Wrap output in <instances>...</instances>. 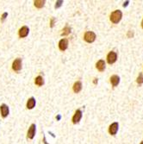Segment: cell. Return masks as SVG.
<instances>
[{
  "label": "cell",
  "instance_id": "6da1fadb",
  "mask_svg": "<svg viewBox=\"0 0 143 144\" xmlns=\"http://www.w3.org/2000/svg\"><path fill=\"white\" fill-rule=\"evenodd\" d=\"M122 17H123V13H122L121 10H115L110 14V21H111L113 23H118L120 21H121Z\"/></svg>",
  "mask_w": 143,
  "mask_h": 144
},
{
  "label": "cell",
  "instance_id": "7a4b0ae2",
  "mask_svg": "<svg viewBox=\"0 0 143 144\" xmlns=\"http://www.w3.org/2000/svg\"><path fill=\"white\" fill-rule=\"evenodd\" d=\"M84 40L88 43H91L96 40V34L92 31H87L84 35Z\"/></svg>",
  "mask_w": 143,
  "mask_h": 144
},
{
  "label": "cell",
  "instance_id": "3957f363",
  "mask_svg": "<svg viewBox=\"0 0 143 144\" xmlns=\"http://www.w3.org/2000/svg\"><path fill=\"white\" fill-rule=\"evenodd\" d=\"M35 132H36V126H35V124H31L30 127L29 128V130H28V132H27V137L28 139H34V137H35Z\"/></svg>",
  "mask_w": 143,
  "mask_h": 144
},
{
  "label": "cell",
  "instance_id": "277c9868",
  "mask_svg": "<svg viewBox=\"0 0 143 144\" xmlns=\"http://www.w3.org/2000/svg\"><path fill=\"white\" fill-rule=\"evenodd\" d=\"M116 60H117V54H116V52L111 51L107 55V62H108L109 64L115 63L116 61Z\"/></svg>",
  "mask_w": 143,
  "mask_h": 144
},
{
  "label": "cell",
  "instance_id": "5b68a950",
  "mask_svg": "<svg viewBox=\"0 0 143 144\" xmlns=\"http://www.w3.org/2000/svg\"><path fill=\"white\" fill-rule=\"evenodd\" d=\"M12 69L15 72H19L22 69V59L21 58H17L12 63Z\"/></svg>",
  "mask_w": 143,
  "mask_h": 144
},
{
  "label": "cell",
  "instance_id": "8992f818",
  "mask_svg": "<svg viewBox=\"0 0 143 144\" xmlns=\"http://www.w3.org/2000/svg\"><path fill=\"white\" fill-rule=\"evenodd\" d=\"M0 112H1V116L2 117L5 118L6 117H8L9 113H10V110H9V107L7 104H3L0 105Z\"/></svg>",
  "mask_w": 143,
  "mask_h": 144
},
{
  "label": "cell",
  "instance_id": "52a82bcc",
  "mask_svg": "<svg viewBox=\"0 0 143 144\" xmlns=\"http://www.w3.org/2000/svg\"><path fill=\"white\" fill-rule=\"evenodd\" d=\"M82 118V111L80 110H77L75 111L74 115H73L72 118V123L76 124V123H79V121L81 120Z\"/></svg>",
  "mask_w": 143,
  "mask_h": 144
},
{
  "label": "cell",
  "instance_id": "ba28073f",
  "mask_svg": "<svg viewBox=\"0 0 143 144\" xmlns=\"http://www.w3.org/2000/svg\"><path fill=\"white\" fill-rule=\"evenodd\" d=\"M29 33V27H27V26H22V27L19 29V31H18V35H19V36L21 38L27 37Z\"/></svg>",
  "mask_w": 143,
  "mask_h": 144
},
{
  "label": "cell",
  "instance_id": "9c48e42d",
  "mask_svg": "<svg viewBox=\"0 0 143 144\" xmlns=\"http://www.w3.org/2000/svg\"><path fill=\"white\" fill-rule=\"evenodd\" d=\"M118 128H119V125H118V123H113L112 124L110 125L109 127V133L112 136H115L118 131Z\"/></svg>",
  "mask_w": 143,
  "mask_h": 144
},
{
  "label": "cell",
  "instance_id": "30bf717a",
  "mask_svg": "<svg viewBox=\"0 0 143 144\" xmlns=\"http://www.w3.org/2000/svg\"><path fill=\"white\" fill-rule=\"evenodd\" d=\"M68 48V40L66 38H63L59 42V48L61 51H65Z\"/></svg>",
  "mask_w": 143,
  "mask_h": 144
},
{
  "label": "cell",
  "instance_id": "8fae6325",
  "mask_svg": "<svg viewBox=\"0 0 143 144\" xmlns=\"http://www.w3.org/2000/svg\"><path fill=\"white\" fill-rule=\"evenodd\" d=\"M96 67L99 72H103L105 69V61L103 60H100L96 63Z\"/></svg>",
  "mask_w": 143,
  "mask_h": 144
},
{
  "label": "cell",
  "instance_id": "7c38bea8",
  "mask_svg": "<svg viewBox=\"0 0 143 144\" xmlns=\"http://www.w3.org/2000/svg\"><path fill=\"white\" fill-rule=\"evenodd\" d=\"M35 104H36V102H35V98L32 97V98H29V100L27 101V104H26L27 109H29V110L34 109V107L35 106Z\"/></svg>",
  "mask_w": 143,
  "mask_h": 144
},
{
  "label": "cell",
  "instance_id": "4fadbf2b",
  "mask_svg": "<svg viewBox=\"0 0 143 144\" xmlns=\"http://www.w3.org/2000/svg\"><path fill=\"white\" fill-rule=\"evenodd\" d=\"M72 90L75 93H78L82 90V83L80 81H77L74 83L72 86Z\"/></svg>",
  "mask_w": 143,
  "mask_h": 144
},
{
  "label": "cell",
  "instance_id": "5bb4252c",
  "mask_svg": "<svg viewBox=\"0 0 143 144\" xmlns=\"http://www.w3.org/2000/svg\"><path fill=\"white\" fill-rule=\"evenodd\" d=\"M120 82V78L119 76L117 75H113L110 77V83H111V85L113 86H116V85H118V84H119Z\"/></svg>",
  "mask_w": 143,
  "mask_h": 144
},
{
  "label": "cell",
  "instance_id": "9a60e30c",
  "mask_svg": "<svg viewBox=\"0 0 143 144\" xmlns=\"http://www.w3.org/2000/svg\"><path fill=\"white\" fill-rule=\"evenodd\" d=\"M35 84L38 86H41V85H44V79L41 76H37L36 78H35Z\"/></svg>",
  "mask_w": 143,
  "mask_h": 144
},
{
  "label": "cell",
  "instance_id": "2e32d148",
  "mask_svg": "<svg viewBox=\"0 0 143 144\" xmlns=\"http://www.w3.org/2000/svg\"><path fill=\"white\" fill-rule=\"evenodd\" d=\"M34 4H35V6L36 7V8L41 9V8H42V7L44 6L45 1H44V0H35V1L34 2Z\"/></svg>",
  "mask_w": 143,
  "mask_h": 144
},
{
  "label": "cell",
  "instance_id": "e0dca14e",
  "mask_svg": "<svg viewBox=\"0 0 143 144\" xmlns=\"http://www.w3.org/2000/svg\"><path fill=\"white\" fill-rule=\"evenodd\" d=\"M70 33H71V28L65 27L61 31V35L62 36H65V35H68Z\"/></svg>",
  "mask_w": 143,
  "mask_h": 144
},
{
  "label": "cell",
  "instance_id": "ac0fdd59",
  "mask_svg": "<svg viewBox=\"0 0 143 144\" xmlns=\"http://www.w3.org/2000/svg\"><path fill=\"white\" fill-rule=\"evenodd\" d=\"M136 82H137L138 84H142V83H143V73H142V72H141V73L139 74V76L137 77Z\"/></svg>",
  "mask_w": 143,
  "mask_h": 144
},
{
  "label": "cell",
  "instance_id": "d6986e66",
  "mask_svg": "<svg viewBox=\"0 0 143 144\" xmlns=\"http://www.w3.org/2000/svg\"><path fill=\"white\" fill-rule=\"evenodd\" d=\"M62 3H63V1L62 0H58V1H56L55 3V5H54V8L55 9H59L60 7L62 5Z\"/></svg>",
  "mask_w": 143,
  "mask_h": 144
},
{
  "label": "cell",
  "instance_id": "ffe728a7",
  "mask_svg": "<svg viewBox=\"0 0 143 144\" xmlns=\"http://www.w3.org/2000/svg\"><path fill=\"white\" fill-rule=\"evenodd\" d=\"M55 21H56V20H55V18H54V17L51 18V21H50V27H51V28L54 27V22H55Z\"/></svg>",
  "mask_w": 143,
  "mask_h": 144
},
{
  "label": "cell",
  "instance_id": "44dd1931",
  "mask_svg": "<svg viewBox=\"0 0 143 144\" xmlns=\"http://www.w3.org/2000/svg\"><path fill=\"white\" fill-rule=\"evenodd\" d=\"M133 35H134V32H133V31L129 30V32H128V37H129V38H131Z\"/></svg>",
  "mask_w": 143,
  "mask_h": 144
},
{
  "label": "cell",
  "instance_id": "7402d4cb",
  "mask_svg": "<svg viewBox=\"0 0 143 144\" xmlns=\"http://www.w3.org/2000/svg\"><path fill=\"white\" fill-rule=\"evenodd\" d=\"M8 16V13H7V12H4V13H3V16H2V21H3V20H4L5 18H6V16Z\"/></svg>",
  "mask_w": 143,
  "mask_h": 144
},
{
  "label": "cell",
  "instance_id": "603a6c76",
  "mask_svg": "<svg viewBox=\"0 0 143 144\" xmlns=\"http://www.w3.org/2000/svg\"><path fill=\"white\" fill-rule=\"evenodd\" d=\"M97 82H98V80H97V78H94L93 83H94V84H97Z\"/></svg>",
  "mask_w": 143,
  "mask_h": 144
},
{
  "label": "cell",
  "instance_id": "cb8c5ba5",
  "mask_svg": "<svg viewBox=\"0 0 143 144\" xmlns=\"http://www.w3.org/2000/svg\"><path fill=\"white\" fill-rule=\"evenodd\" d=\"M56 119H57V120H60V119H61V116H57V117H56Z\"/></svg>",
  "mask_w": 143,
  "mask_h": 144
},
{
  "label": "cell",
  "instance_id": "d4e9b609",
  "mask_svg": "<svg viewBox=\"0 0 143 144\" xmlns=\"http://www.w3.org/2000/svg\"><path fill=\"white\" fill-rule=\"evenodd\" d=\"M142 29H143V20H142Z\"/></svg>",
  "mask_w": 143,
  "mask_h": 144
},
{
  "label": "cell",
  "instance_id": "484cf974",
  "mask_svg": "<svg viewBox=\"0 0 143 144\" xmlns=\"http://www.w3.org/2000/svg\"><path fill=\"white\" fill-rule=\"evenodd\" d=\"M141 144H143V141L142 142V143H141Z\"/></svg>",
  "mask_w": 143,
  "mask_h": 144
}]
</instances>
